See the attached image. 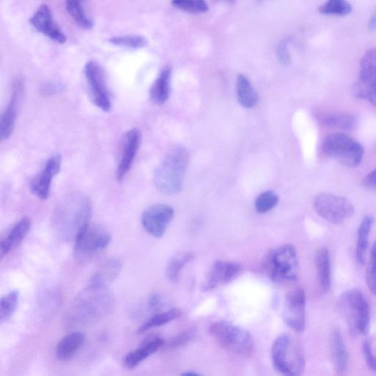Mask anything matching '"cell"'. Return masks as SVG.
<instances>
[{
	"mask_svg": "<svg viewBox=\"0 0 376 376\" xmlns=\"http://www.w3.org/2000/svg\"><path fill=\"white\" fill-rule=\"evenodd\" d=\"M92 202L86 196L77 195L57 208L53 225L57 235L64 241L75 240L82 228L90 223Z\"/></svg>",
	"mask_w": 376,
	"mask_h": 376,
	"instance_id": "6da1fadb",
	"label": "cell"
},
{
	"mask_svg": "<svg viewBox=\"0 0 376 376\" xmlns=\"http://www.w3.org/2000/svg\"><path fill=\"white\" fill-rule=\"evenodd\" d=\"M188 162L189 153L185 147H173L156 169L154 181L157 189L167 195L181 192Z\"/></svg>",
	"mask_w": 376,
	"mask_h": 376,
	"instance_id": "7a4b0ae2",
	"label": "cell"
},
{
	"mask_svg": "<svg viewBox=\"0 0 376 376\" xmlns=\"http://www.w3.org/2000/svg\"><path fill=\"white\" fill-rule=\"evenodd\" d=\"M271 359L274 369L284 375H299L305 368L302 347L297 340L288 334L282 335L275 339Z\"/></svg>",
	"mask_w": 376,
	"mask_h": 376,
	"instance_id": "3957f363",
	"label": "cell"
},
{
	"mask_svg": "<svg viewBox=\"0 0 376 376\" xmlns=\"http://www.w3.org/2000/svg\"><path fill=\"white\" fill-rule=\"evenodd\" d=\"M209 333L225 351L242 357H249L254 351L252 335L232 323L218 321L209 327Z\"/></svg>",
	"mask_w": 376,
	"mask_h": 376,
	"instance_id": "277c9868",
	"label": "cell"
},
{
	"mask_svg": "<svg viewBox=\"0 0 376 376\" xmlns=\"http://www.w3.org/2000/svg\"><path fill=\"white\" fill-rule=\"evenodd\" d=\"M265 268L275 283L296 281L299 276V259L295 247L283 245L271 251L265 261Z\"/></svg>",
	"mask_w": 376,
	"mask_h": 376,
	"instance_id": "5b68a950",
	"label": "cell"
},
{
	"mask_svg": "<svg viewBox=\"0 0 376 376\" xmlns=\"http://www.w3.org/2000/svg\"><path fill=\"white\" fill-rule=\"evenodd\" d=\"M323 152L326 156L349 168L361 165L365 155L363 146L343 133L327 136L323 143Z\"/></svg>",
	"mask_w": 376,
	"mask_h": 376,
	"instance_id": "8992f818",
	"label": "cell"
},
{
	"mask_svg": "<svg viewBox=\"0 0 376 376\" xmlns=\"http://www.w3.org/2000/svg\"><path fill=\"white\" fill-rule=\"evenodd\" d=\"M341 304L351 332L367 335L370 328V311L362 291L351 289L343 293Z\"/></svg>",
	"mask_w": 376,
	"mask_h": 376,
	"instance_id": "52a82bcc",
	"label": "cell"
},
{
	"mask_svg": "<svg viewBox=\"0 0 376 376\" xmlns=\"http://www.w3.org/2000/svg\"><path fill=\"white\" fill-rule=\"evenodd\" d=\"M111 242L110 233L103 227L87 224L75 238L74 257L85 261L105 250Z\"/></svg>",
	"mask_w": 376,
	"mask_h": 376,
	"instance_id": "ba28073f",
	"label": "cell"
},
{
	"mask_svg": "<svg viewBox=\"0 0 376 376\" xmlns=\"http://www.w3.org/2000/svg\"><path fill=\"white\" fill-rule=\"evenodd\" d=\"M314 208L322 219L333 224L345 223L354 214V205L349 200L329 193L316 196Z\"/></svg>",
	"mask_w": 376,
	"mask_h": 376,
	"instance_id": "9c48e42d",
	"label": "cell"
},
{
	"mask_svg": "<svg viewBox=\"0 0 376 376\" xmlns=\"http://www.w3.org/2000/svg\"><path fill=\"white\" fill-rule=\"evenodd\" d=\"M354 93L358 99L376 107V48L364 55Z\"/></svg>",
	"mask_w": 376,
	"mask_h": 376,
	"instance_id": "30bf717a",
	"label": "cell"
},
{
	"mask_svg": "<svg viewBox=\"0 0 376 376\" xmlns=\"http://www.w3.org/2000/svg\"><path fill=\"white\" fill-rule=\"evenodd\" d=\"M84 74L93 104L104 112H109L112 103L105 75L100 64L93 60L89 61L85 65Z\"/></svg>",
	"mask_w": 376,
	"mask_h": 376,
	"instance_id": "8fae6325",
	"label": "cell"
},
{
	"mask_svg": "<svg viewBox=\"0 0 376 376\" xmlns=\"http://www.w3.org/2000/svg\"><path fill=\"white\" fill-rule=\"evenodd\" d=\"M283 318L291 330L302 332L306 324V295L304 290L298 287L287 293L285 299Z\"/></svg>",
	"mask_w": 376,
	"mask_h": 376,
	"instance_id": "7c38bea8",
	"label": "cell"
},
{
	"mask_svg": "<svg viewBox=\"0 0 376 376\" xmlns=\"http://www.w3.org/2000/svg\"><path fill=\"white\" fill-rule=\"evenodd\" d=\"M25 93V82L21 77H16L11 86L8 104L0 120V137L6 141L12 135L18 113Z\"/></svg>",
	"mask_w": 376,
	"mask_h": 376,
	"instance_id": "4fadbf2b",
	"label": "cell"
},
{
	"mask_svg": "<svg viewBox=\"0 0 376 376\" xmlns=\"http://www.w3.org/2000/svg\"><path fill=\"white\" fill-rule=\"evenodd\" d=\"M172 207L158 204L147 208L142 215L141 221L145 231L155 238H162L174 219Z\"/></svg>",
	"mask_w": 376,
	"mask_h": 376,
	"instance_id": "5bb4252c",
	"label": "cell"
},
{
	"mask_svg": "<svg viewBox=\"0 0 376 376\" xmlns=\"http://www.w3.org/2000/svg\"><path fill=\"white\" fill-rule=\"evenodd\" d=\"M29 22L40 34L59 44H63L67 41V36L55 21L51 9L46 4L38 8L30 18Z\"/></svg>",
	"mask_w": 376,
	"mask_h": 376,
	"instance_id": "9a60e30c",
	"label": "cell"
},
{
	"mask_svg": "<svg viewBox=\"0 0 376 376\" xmlns=\"http://www.w3.org/2000/svg\"><path fill=\"white\" fill-rule=\"evenodd\" d=\"M62 157L60 155L52 156L38 175L32 179L30 190L32 194L41 200H46L50 197L53 179L60 171Z\"/></svg>",
	"mask_w": 376,
	"mask_h": 376,
	"instance_id": "2e32d148",
	"label": "cell"
},
{
	"mask_svg": "<svg viewBox=\"0 0 376 376\" xmlns=\"http://www.w3.org/2000/svg\"><path fill=\"white\" fill-rule=\"evenodd\" d=\"M141 142V134L139 129L136 128L130 129L125 134L116 174L118 182H122L132 168L140 148Z\"/></svg>",
	"mask_w": 376,
	"mask_h": 376,
	"instance_id": "e0dca14e",
	"label": "cell"
},
{
	"mask_svg": "<svg viewBox=\"0 0 376 376\" xmlns=\"http://www.w3.org/2000/svg\"><path fill=\"white\" fill-rule=\"evenodd\" d=\"M241 265L230 261H217L209 271L202 286L204 291H209L232 282L241 273Z\"/></svg>",
	"mask_w": 376,
	"mask_h": 376,
	"instance_id": "ac0fdd59",
	"label": "cell"
},
{
	"mask_svg": "<svg viewBox=\"0 0 376 376\" xmlns=\"http://www.w3.org/2000/svg\"><path fill=\"white\" fill-rule=\"evenodd\" d=\"M316 120L325 128L353 130L357 127L358 119L348 112L318 110L315 112Z\"/></svg>",
	"mask_w": 376,
	"mask_h": 376,
	"instance_id": "d6986e66",
	"label": "cell"
},
{
	"mask_svg": "<svg viewBox=\"0 0 376 376\" xmlns=\"http://www.w3.org/2000/svg\"><path fill=\"white\" fill-rule=\"evenodd\" d=\"M166 341L158 336L147 337L138 349L127 354L123 365L127 369H134L160 349L164 347Z\"/></svg>",
	"mask_w": 376,
	"mask_h": 376,
	"instance_id": "ffe728a7",
	"label": "cell"
},
{
	"mask_svg": "<svg viewBox=\"0 0 376 376\" xmlns=\"http://www.w3.org/2000/svg\"><path fill=\"white\" fill-rule=\"evenodd\" d=\"M31 225V220L25 217L12 227L1 242L0 255H1L2 259L19 246L29 233Z\"/></svg>",
	"mask_w": 376,
	"mask_h": 376,
	"instance_id": "44dd1931",
	"label": "cell"
},
{
	"mask_svg": "<svg viewBox=\"0 0 376 376\" xmlns=\"http://www.w3.org/2000/svg\"><path fill=\"white\" fill-rule=\"evenodd\" d=\"M85 342V335L79 332H72L63 337L56 347V354L58 361L62 362L71 361L84 347Z\"/></svg>",
	"mask_w": 376,
	"mask_h": 376,
	"instance_id": "7402d4cb",
	"label": "cell"
},
{
	"mask_svg": "<svg viewBox=\"0 0 376 376\" xmlns=\"http://www.w3.org/2000/svg\"><path fill=\"white\" fill-rule=\"evenodd\" d=\"M330 346L335 370L340 375L345 373L348 369L349 354L344 340L339 330H335L332 332Z\"/></svg>",
	"mask_w": 376,
	"mask_h": 376,
	"instance_id": "603a6c76",
	"label": "cell"
},
{
	"mask_svg": "<svg viewBox=\"0 0 376 376\" xmlns=\"http://www.w3.org/2000/svg\"><path fill=\"white\" fill-rule=\"evenodd\" d=\"M171 70L163 69L153 84L150 93L152 101L158 105L164 104L169 100L171 93Z\"/></svg>",
	"mask_w": 376,
	"mask_h": 376,
	"instance_id": "cb8c5ba5",
	"label": "cell"
},
{
	"mask_svg": "<svg viewBox=\"0 0 376 376\" xmlns=\"http://www.w3.org/2000/svg\"><path fill=\"white\" fill-rule=\"evenodd\" d=\"M316 266L318 281L324 292L329 291L332 283L330 254L326 248L320 249L316 254Z\"/></svg>",
	"mask_w": 376,
	"mask_h": 376,
	"instance_id": "d4e9b609",
	"label": "cell"
},
{
	"mask_svg": "<svg viewBox=\"0 0 376 376\" xmlns=\"http://www.w3.org/2000/svg\"><path fill=\"white\" fill-rule=\"evenodd\" d=\"M65 8L79 27L87 30L93 27V22L86 10V0H65Z\"/></svg>",
	"mask_w": 376,
	"mask_h": 376,
	"instance_id": "484cf974",
	"label": "cell"
},
{
	"mask_svg": "<svg viewBox=\"0 0 376 376\" xmlns=\"http://www.w3.org/2000/svg\"><path fill=\"white\" fill-rule=\"evenodd\" d=\"M373 221L374 219L371 216H367L358 228L356 256L358 263L361 264H364L365 259L369 245V235Z\"/></svg>",
	"mask_w": 376,
	"mask_h": 376,
	"instance_id": "4316f807",
	"label": "cell"
},
{
	"mask_svg": "<svg viewBox=\"0 0 376 376\" xmlns=\"http://www.w3.org/2000/svg\"><path fill=\"white\" fill-rule=\"evenodd\" d=\"M236 87L238 101L243 108H252L257 105L259 96L246 77H238Z\"/></svg>",
	"mask_w": 376,
	"mask_h": 376,
	"instance_id": "83f0119b",
	"label": "cell"
},
{
	"mask_svg": "<svg viewBox=\"0 0 376 376\" xmlns=\"http://www.w3.org/2000/svg\"><path fill=\"white\" fill-rule=\"evenodd\" d=\"M121 269V264L117 259L110 260L92 276L89 286L105 287L107 284L117 277Z\"/></svg>",
	"mask_w": 376,
	"mask_h": 376,
	"instance_id": "f1b7e54d",
	"label": "cell"
},
{
	"mask_svg": "<svg viewBox=\"0 0 376 376\" xmlns=\"http://www.w3.org/2000/svg\"><path fill=\"white\" fill-rule=\"evenodd\" d=\"M181 311L178 309H172L167 312L155 313L150 319L144 323L138 330L141 335L152 329L156 328L181 317Z\"/></svg>",
	"mask_w": 376,
	"mask_h": 376,
	"instance_id": "f546056e",
	"label": "cell"
},
{
	"mask_svg": "<svg viewBox=\"0 0 376 376\" xmlns=\"http://www.w3.org/2000/svg\"><path fill=\"white\" fill-rule=\"evenodd\" d=\"M20 292L12 290L1 299L0 302V322L5 323L11 319L18 309Z\"/></svg>",
	"mask_w": 376,
	"mask_h": 376,
	"instance_id": "4dcf8cb0",
	"label": "cell"
},
{
	"mask_svg": "<svg viewBox=\"0 0 376 376\" xmlns=\"http://www.w3.org/2000/svg\"><path fill=\"white\" fill-rule=\"evenodd\" d=\"M193 259V254L190 252L178 253L170 260L167 268V275L171 281L178 279L184 267Z\"/></svg>",
	"mask_w": 376,
	"mask_h": 376,
	"instance_id": "1f68e13d",
	"label": "cell"
},
{
	"mask_svg": "<svg viewBox=\"0 0 376 376\" xmlns=\"http://www.w3.org/2000/svg\"><path fill=\"white\" fill-rule=\"evenodd\" d=\"M318 11L324 15L345 16L351 13L352 6L347 0H327Z\"/></svg>",
	"mask_w": 376,
	"mask_h": 376,
	"instance_id": "d6a6232c",
	"label": "cell"
},
{
	"mask_svg": "<svg viewBox=\"0 0 376 376\" xmlns=\"http://www.w3.org/2000/svg\"><path fill=\"white\" fill-rule=\"evenodd\" d=\"M108 42L112 45L131 48H141L148 44L145 38L135 35L114 37L110 38Z\"/></svg>",
	"mask_w": 376,
	"mask_h": 376,
	"instance_id": "836d02e7",
	"label": "cell"
},
{
	"mask_svg": "<svg viewBox=\"0 0 376 376\" xmlns=\"http://www.w3.org/2000/svg\"><path fill=\"white\" fill-rule=\"evenodd\" d=\"M278 202H279L278 195L274 192L268 190L258 196L255 202V208L259 214H266L274 208Z\"/></svg>",
	"mask_w": 376,
	"mask_h": 376,
	"instance_id": "e575fe53",
	"label": "cell"
},
{
	"mask_svg": "<svg viewBox=\"0 0 376 376\" xmlns=\"http://www.w3.org/2000/svg\"><path fill=\"white\" fill-rule=\"evenodd\" d=\"M172 5L178 9L191 13H204L209 10L205 0H172Z\"/></svg>",
	"mask_w": 376,
	"mask_h": 376,
	"instance_id": "d590c367",
	"label": "cell"
},
{
	"mask_svg": "<svg viewBox=\"0 0 376 376\" xmlns=\"http://www.w3.org/2000/svg\"><path fill=\"white\" fill-rule=\"evenodd\" d=\"M366 282L368 288L376 297V242L371 249L369 264L366 271Z\"/></svg>",
	"mask_w": 376,
	"mask_h": 376,
	"instance_id": "8d00e7d4",
	"label": "cell"
},
{
	"mask_svg": "<svg viewBox=\"0 0 376 376\" xmlns=\"http://www.w3.org/2000/svg\"><path fill=\"white\" fill-rule=\"evenodd\" d=\"M195 336V332L193 330H190L179 334L176 337L171 339L168 344L166 346L167 349H176L183 346L187 344Z\"/></svg>",
	"mask_w": 376,
	"mask_h": 376,
	"instance_id": "74e56055",
	"label": "cell"
},
{
	"mask_svg": "<svg viewBox=\"0 0 376 376\" xmlns=\"http://www.w3.org/2000/svg\"><path fill=\"white\" fill-rule=\"evenodd\" d=\"M363 353L368 368L376 372V355L372 348V343L369 339H365L363 342Z\"/></svg>",
	"mask_w": 376,
	"mask_h": 376,
	"instance_id": "f35d334b",
	"label": "cell"
},
{
	"mask_svg": "<svg viewBox=\"0 0 376 376\" xmlns=\"http://www.w3.org/2000/svg\"><path fill=\"white\" fill-rule=\"evenodd\" d=\"M276 54L278 58L284 65H290L291 57L287 50V44L285 41L281 42L277 47Z\"/></svg>",
	"mask_w": 376,
	"mask_h": 376,
	"instance_id": "ab89813d",
	"label": "cell"
},
{
	"mask_svg": "<svg viewBox=\"0 0 376 376\" xmlns=\"http://www.w3.org/2000/svg\"><path fill=\"white\" fill-rule=\"evenodd\" d=\"M363 185L366 188L376 190V168L364 177Z\"/></svg>",
	"mask_w": 376,
	"mask_h": 376,
	"instance_id": "60d3db41",
	"label": "cell"
},
{
	"mask_svg": "<svg viewBox=\"0 0 376 376\" xmlns=\"http://www.w3.org/2000/svg\"><path fill=\"white\" fill-rule=\"evenodd\" d=\"M149 307L153 312H157L162 307V299L157 293H154L150 297L148 302Z\"/></svg>",
	"mask_w": 376,
	"mask_h": 376,
	"instance_id": "b9f144b4",
	"label": "cell"
},
{
	"mask_svg": "<svg viewBox=\"0 0 376 376\" xmlns=\"http://www.w3.org/2000/svg\"><path fill=\"white\" fill-rule=\"evenodd\" d=\"M60 90V86L55 84H46L41 89L42 93L46 96L53 95L58 93Z\"/></svg>",
	"mask_w": 376,
	"mask_h": 376,
	"instance_id": "7bdbcfd3",
	"label": "cell"
},
{
	"mask_svg": "<svg viewBox=\"0 0 376 376\" xmlns=\"http://www.w3.org/2000/svg\"><path fill=\"white\" fill-rule=\"evenodd\" d=\"M369 28L371 30H376V11L372 15L369 21Z\"/></svg>",
	"mask_w": 376,
	"mask_h": 376,
	"instance_id": "ee69618b",
	"label": "cell"
},
{
	"mask_svg": "<svg viewBox=\"0 0 376 376\" xmlns=\"http://www.w3.org/2000/svg\"><path fill=\"white\" fill-rule=\"evenodd\" d=\"M214 1H225L228 4H233L235 0H214Z\"/></svg>",
	"mask_w": 376,
	"mask_h": 376,
	"instance_id": "f6af8a7d",
	"label": "cell"
},
{
	"mask_svg": "<svg viewBox=\"0 0 376 376\" xmlns=\"http://www.w3.org/2000/svg\"><path fill=\"white\" fill-rule=\"evenodd\" d=\"M183 375H198L199 374H198V373H195V372H185Z\"/></svg>",
	"mask_w": 376,
	"mask_h": 376,
	"instance_id": "bcb514c9",
	"label": "cell"
}]
</instances>
